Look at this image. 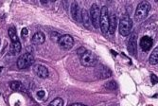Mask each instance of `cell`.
<instances>
[{"instance_id":"6da1fadb","label":"cell","mask_w":158,"mask_h":106,"mask_svg":"<svg viewBox=\"0 0 158 106\" xmlns=\"http://www.w3.org/2000/svg\"><path fill=\"white\" fill-rule=\"evenodd\" d=\"M151 4L147 1H143V2H140L137 7H136V10H135V20L137 22H140L142 20H144L147 15L149 13V11H151Z\"/></svg>"},{"instance_id":"7a4b0ae2","label":"cell","mask_w":158,"mask_h":106,"mask_svg":"<svg viewBox=\"0 0 158 106\" xmlns=\"http://www.w3.org/2000/svg\"><path fill=\"white\" fill-rule=\"evenodd\" d=\"M109 12L108 8L106 6H103L100 9V18H99V28L102 29V33L106 34L109 30Z\"/></svg>"},{"instance_id":"3957f363","label":"cell","mask_w":158,"mask_h":106,"mask_svg":"<svg viewBox=\"0 0 158 106\" xmlns=\"http://www.w3.org/2000/svg\"><path fill=\"white\" fill-rule=\"evenodd\" d=\"M81 63L83 66L86 67H94L98 64V58L97 56L91 52L86 50L81 56Z\"/></svg>"},{"instance_id":"277c9868","label":"cell","mask_w":158,"mask_h":106,"mask_svg":"<svg viewBox=\"0 0 158 106\" xmlns=\"http://www.w3.org/2000/svg\"><path fill=\"white\" fill-rule=\"evenodd\" d=\"M132 28H133V21L129 16H124L120 19L118 30H119V33L122 36H128L130 34Z\"/></svg>"},{"instance_id":"5b68a950","label":"cell","mask_w":158,"mask_h":106,"mask_svg":"<svg viewBox=\"0 0 158 106\" xmlns=\"http://www.w3.org/2000/svg\"><path fill=\"white\" fill-rule=\"evenodd\" d=\"M34 63V57L31 53H24L17 60V66L20 69H25L32 66Z\"/></svg>"},{"instance_id":"8992f818","label":"cell","mask_w":158,"mask_h":106,"mask_svg":"<svg viewBox=\"0 0 158 106\" xmlns=\"http://www.w3.org/2000/svg\"><path fill=\"white\" fill-rule=\"evenodd\" d=\"M90 18L91 23L95 28H99V18H100V10L97 4H93L90 9Z\"/></svg>"},{"instance_id":"52a82bcc","label":"cell","mask_w":158,"mask_h":106,"mask_svg":"<svg viewBox=\"0 0 158 106\" xmlns=\"http://www.w3.org/2000/svg\"><path fill=\"white\" fill-rule=\"evenodd\" d=\"M58 44H59L60 47L64 49H70L74 45V39L71 35L65 34V35L59 37Z\"/></svg>"},{"instance_id":"ba28073f","label":"cell","mask_w":158,"mask_h":106,"mask_svg":"<svg viewBox=\"0 0 158 106\" xmlns=\"http://www.w3.org/2000/svg\"><path fill=\"white\" fill-rule=\"evenodd\" d=\"M137 34L136 33H133L129 39L128 42V45H127V49L131 55L135 56L136 55V51H137Z\"/></svg>"},{"instance_id":"9c48e42d","label":"cell","mask_w":158,"mask_h":106,"mask_svg":"<svg viewBox=\"0 0 158 106\" xmlns=\"http://www.w3.org/2000/svg\"><path fill=\"white\" fill-rule=\"evenodd\" d=\"M153 45V41L150 36H143L140 39V47L142 49V50L144 51H149Z\"/></svg>"},{"instance_id":"30bf717a","label":"cell","mask_w":158,"mask_h":106,"mask_svg":"<svg viewBox=\"0 0 158 106\" xmlns=\"http://www.w3.org/2000/svg\"><path fill=\"white\" fill-rule=\"evenodd\" d=\"M34 71L35 73L39 76L40 78L42 79H45L48 76V70L45 66H42V65H37L34 67Z\"/></svg>"},{"instance_id":"8fae6325","label":"cell","mask_w":158,"mask_h":106,"mask_svg":"<svg viewBox=\"0 0 158 106\" xmlns=\"http://www.w3.org/2000/svg\"><path fill=\"white\" fill-rule=\"evenodd\" d=\"M81 20L82 22V25L86 28H90V16L85 9L81 10Z\"/></svg>"},{"instance_id":"7c38bea8","label":"cell","mask_w":158,"mask_h":106,"mask_svg":"<svg viewBox=\"0 0 158 106\" xmlns=\"http://www.w3.org/2000/svg\"><path fill=\"white\" fill-rule=\"evenodd\" d=\"M71 14H72L73 18L77 22H80V20H81V11H80L79 6L76 2H73L72 4H71Z\"/></svg>"},{"instance_id":"4fadbf2b","label":"cell","mask_w":158,"mask_h":106,"mask_svg":"<svg viewBox=\"0 0 158 106\" xmlns=\"http://www.w3.org/2000/svg\"><path fill=\"white\" fill-rule=\"evenodd\" d=\"M45 41H46L45 34L43 33V32H36V33L32 36V38H31V42H32V44H34V45H42V44H44V43H45Z\"/></svg>"},{"instance_id":"5bb4252c","label":"cell","mask_w":158,"mask_h":106,"mask_svg":"<svg viewBox=\"0 0 158 106\" xmlns=\"http://www.w3.org/2000/svg\"><path fill=\"white\" fill-rule=\"evenodd\" d=\"M116 27H117V16L114 14H113L110 17L109 20V33L110 34H114V30H116Z\"/></svg>"},{"instance_id":"9a60e30c","label":"cell","mask_w":158,"mask_h":106,"mask_svg":"<svg viewBox=\"0 0 158 106\" xmlns=\"http://www.w3.org/2000/svg\"><path fill=\"white\" fill-rule=\"evenodd\" d=\"M149 63L151 65H152V66L158 64V47H156L152 50V54H151V56L149 58Z\"/></svg>"},{"instance_id":"2e32d148","label":"cell","mask_w":158,"mask_h":106,"mask_svg":"<svg viewBox=\"0 0 158 106\" xmlns=\"http://www.w3.org/2000/svg\"><path fill=\"white\" fill-rule=\"evenodd\" d=\"M98 75H99V78L105 79V78H109L110 77V76L112 75V72H111V70L109 68H107L105 66H102V68L99 69Z\"/></svg>"},{"instance_id":"e0dca14e","label":"cell","mask_w":158,"mask_h":106,"mask_svg":"<svg viewBox=\"0 0 158 106\" xmlns=\"http://www.w3.org/2000/svg\"><path fill=\"white\" fill-rule=\"evenodd\" d=\"M20 51H21V43H20V41L16 42V43H11V45H10L11 54L15 55V54L19 53Z\"/></svg>"},{"instance_id":"ac0fdd59","label":"cell","mask_w":158,"mask_h":106,"mask_svg":"<svg viewBox=\"0 0 158 106\" xmlns=\"http://www.w3.org/2000/svg\"><path fill=\"white\" fill-rule=\"evenodd\" d=\"M9 36L11 40V43H16V42H19V39H18V36H17V33H16V30L15 28H10L9 29Z\"/></svg>"},{"instance_id":"d6986e66","label":"cell","mask_w":158,"mask_h":106,"mask_svg":"<svg viewBox=\"0 0 158 106\" xmlns=\"http://www.w3.org/2000/svg\"><path fill=\"white\" fill-rule=\"evenodd\" d=\"M10 89H12L14 91H17V90H21L23 88V85L20 82L14 81V82H11L10 83Z\"/></svg>"},{"instance_id":"ffe728a7","label":"cell","mask_w":158,"mask_h":106,"mask_svg":"<svg viewBox=\"0 0 158 106\" xmlns=\"http://www.w3.org/2000/svg\"><path fill=\"white\" fill-rule=\"evenodd\" d=\"M48 106H64V100L61 98H56L49 103Z\"/></svg>"},{"instance_id":"44dd1931","label":"cell","mask_w":158,"mask_h":106,"mask_svg":"<svg viewBox=\"0 0 158 106\" xmlns=\"http://www.w3.org/2000/svg\"><path fill=\"white\" fill-rule=\"evenodd\" d=\"M105 87L109 90H116L118 88V84L114 81H110L105 84Z\"/></svg>"},{"instance_id":"7402d4cb","label":"cell","mask_w":158,"mask_h":106,"mask_svg":"<svg viewBox=\"0 0 158 106\" xmlns=\"http://www.w3.org/2000/svg\"><path fill=\"white\" fill-rule=\"evenodd\" d=\"M45 95H46V92H45L44 90H39L38 92H37V97L40 98V99H44Z\"/></svg>"},{"instance_id":"603a6c76","label":"cell","mask_w":158,"mask_h":106,"mask_svg":"<svg viewBox=\"0 0 158 106\" xmlns=\"http://www.w3.org/2000/svg\"><path fill=\"white\" fill-rule=\"evenodd\" d=\"M151 81H152V83H153V84H155V83H158V78L156 77V76L153 73L151 74Z\"/></svg>"},{"instance_id":"cb8c5ba5","label":"cell","mask_w":158,"mask_h":106,"mask_svg":"<svg viewBox=\"0 0 158 106\" xmlns=\"http://www.w3.org/2000/svg\"><path fill=\"white\" fill-rule=\"evenodd\" d=\"M85 51H86V50H85V49H83V48H80V49L77 50V53H78L80 56H81V55H82V54H83Z\"/></svg>"},{"instance_id":"d4e9b609","label":"cell","mask_w":158,"mask_h":106,"mask_svg":"<svg viewBox=\"0 0 158 106\" xmlns=\"http://www.w3.org/2000/svg\"><path fill=\"white\" fill-rule=\"evenodd\" d=\"M27 33H28V32H27V28H24L22 29V35H23V36H27Z\"/></svg>"},{"instance_id":"484cf974","label":"cell","mask_w":158,"mask_h":106,"mask_svg":"<svg viewBox=\"0 0 158 106\" xmlns=\"http://www.w3.org/2000/svg\"><path fill=\"white\" fill-rule=\"evenodd\" d=\"M70 106H87V105L82 104V103H74V104H71Z\"/></svg>"},{"instance_id":"4316f807","label":"cell","mask_w":158,"mask_h":106,"mask_svg":"<svg viewBox=\"0 0 158 106\" xmlns=\"http://www.w3.org/2000/svg\"><path fill=\"white\" fill-rule=\"evenodd\" d=\"M0 44H1V40H0Z\"/></svg>"}]
</instances>
